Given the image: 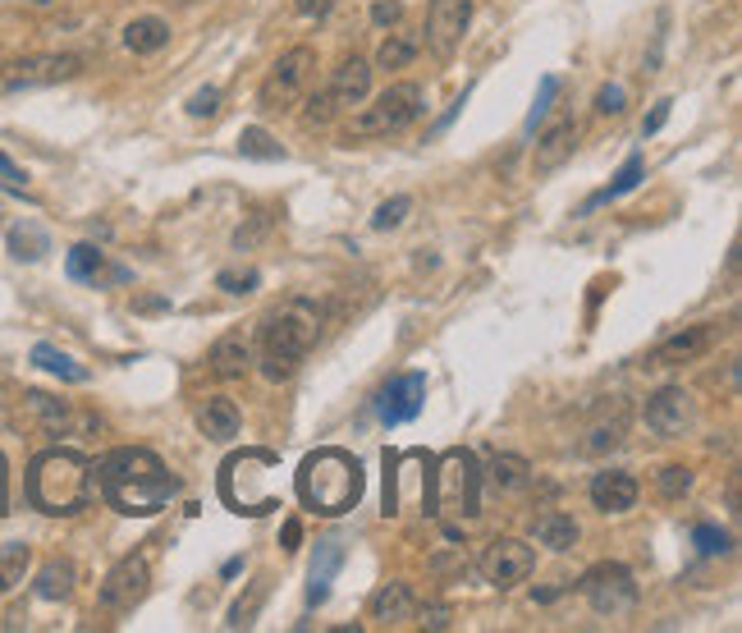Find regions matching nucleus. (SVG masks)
<instances>
[{"label":"nucleus","instance_id":"obj_1","mask_svg":"<svg viewBox=\"0 0 742 633\" xmlns=\"http://www.w3.org/2000/svg\"><path fill=\"white\" fill-rule=\"evenodd\" d=\"M96 487H101V496L111 500V510H119V515H157V510H165L170 505V496L179 491V483L170 477V468L157 460L151 450H142V445H119V450H111L106 460H101V468H96Z\"/></svg>","mask_w":742,"mask_h":633},{"label":"nucleus","instance_id":"obj_2","mask_svg":"<svg viewBox=\"0 0 742 633\" xmlns=\"http://www.w3.org/2000/svg\"><path fill=\"white\" fill-rule=\"evenodd\" d=\"M321 303L312 298H285L279 308L266 317L262 331V372L266 382H289V376L307 363V353L321 340Z\"/></svg>","mask_w":742,"mask_h":633},{"label":"nucleus","instance_id":"obj_3","mask_svg":"<svg viewBox=\"0 0 742 633\" xmlns=\"http://www.w3.org/2000/svg\"><path fill=\"white\" fill-rule=\"evenodd\" d=\"M28 500L42 515H79L92 500V464L79 450H46L28 468Z\"/></svg>","mask_w":742,"mask_h":633},{"label":"nucleus","instance_id":"obj_4","mask_svg":"<svg viewBox=\"0 0 742 633\" xmlns=\"http://www.w3.org/2000/svg\"><path fill=\"white\" fill-rule=\"evenodd\" d=\"M298 496L317 515H344L363 500V464L344 450H317L298 468Z\"/></svg>","mask_w":742,"mask_h":633},{"label":"nucleus","instance_id":"obj_5","mask_svg":"<svg viewBox=\"0 0 742 633\" xmlns=\"http://www.w3.org/2000/svg\"><path fill=\"white\" fill-rule=\"evenodd\" d=\"M220 500L235 515H271L279 510V454L243 450L220 468Z\"/></svg>","mask_w":742,"mask_h":633},{"label":"nucleus","instance_id":"obj_6","mask_svg":"<svg viewBox=\"0 0 742 633\" xmlns=\"http://www.w3.org/2000/svg\"><path fill=\"white\" fill-rule=\"evenodd\" d=\"M481 505V468L472 450H445L431 460V515L441 519H472Z\"/></svg>","mask_w":742,"mask_h":633},{"label":"nucleus","instance_id":"obj_7","mask_svg":"<svg viewBox=\"0 0 742 633\" xmlns=\"http://www.w3.org/2000/svg\"><path fill=\"white\" fill-rule=\"evenodd\" d=\"M422 111H426V97H422L418 83H390L363 115H353L344 124V143H367V138L403 134L408 124H418Z\"/></svg>","mask_w":742,"mask_h":633},{"label":"nucleus","instance_id":"obj_8","mask_svg":"<svg viewBox=\"0 0 742 633\" xmlns=\"http://www.w3.org/2000/svg\"><path fill=\"white\" fill-rule=\"evenodd\" d=\"M426 510L431 515V454L386 450V515Z\"/></svg>","mask_w":742,"mask_h":633},{"label":"nucleus","instance_id":"obj_9","mask_svg":"<svg viewBox=\"0 0 742 633\" xmlns=\"http://www.w3.org/2000/svg\"><path fill=\"white\" fill-rule=\"evenodd\" d=\"M312 79H317V50H312V46H294V50H285V56L271 65L266 83H262V92H258L262 111H271V115L294 111L298 101L307 97V88H312Z\"/></svg>","mask_w":742,"mask_h":633},{"label":"nucleus","instance_id":"obj_10","mask_svg":"<svg viewBox=\"0 0 742 633\" xmlns=\"http://www.w3.org/2000/svg\"><path fill=\"white\" fill-rule=\"evenodd\" d=\"M83 74V56L69 50H46V56H19L0 65V97L5 92H28V88H56Z\"/></svg>","mask_w":742,"mask_h":633},{"label":"nucleus","instance_id":"obj_11","mask_svg":"<svg viewBox=\"0 0 742 633\" xmlns=\"http://www.w3.org/2000/svg\"><path fill=\"white\" fill-rule=\"evenodd\" d=\"M372 92V65L363 56H349L340 60V69L330 74V88L321 97H312V106H307V120L312 124H326L330 115H340L349 106H363Z\"/></svg>","mask_w":742,"mask_h":633},{"label":"nucleus","instance_id":"obj_12","mask_svg":"<svg viewBox=\"0 0 742 633\" xmlns=\"http://www.w3.org/2000/svg\"><path fill=\"white\" fill-rule=\"evenodd\" d=\"M582 597L592 601V611L596 615H628L632 606H637V584H632V574L619 565V561H601L582 574Z\"/></svg>","mask_w":742,"mask_h":633},{"label":"nucleus","instance_id":"obj_13","mask_svg":"<svg viewBox=\"0 0 742 633\" xmlns=\"http://www.w3.org/2000/svg\"><path fill=\"white\" fill-rule=\"evenodd\" d=\"M151 588V561L142 551L134 555H124V561L106 574V584H101L96 601H101V611H111V615H124V611H134V606L147 597Z\"/></svg>","mask_w":742,"mask_h":633},{"label":"nucleus","instance_id":"obj_14","mask_svg":"<svg viewBox=\"0 0 742 633\" xmlns=\"http://www.w3.org/2000/svg\"><path fill=\"white\" fill-rule=\"evenodd\" d=\"M23 404H28V414L33 422L42 427L46 437H92L101 418L88 414V409H73L69 399H56V395H42V391H28L23 395Z\"/></svg>","mask_w":742,"mask_h":633},{"label":"nucleus","instance_id":"obj_15","mask_svg":"<svg viewBox=\"0 0 742 633\" xmlns=\"http://www.w3.org/2000/svg\"><path fill=\"white\" fill-rule=\"evenodd\" d=\"M532 569H536V555L518 538H495L491 546L481 551V574H486V584L491 588H518Z\"/></svg>","mask_w":742,"mask_h":633},{"label":"nucleus","instance_id":"obj_16","mask_svg":"<svg viewBox=\"0 0 742 633\" xmlns=\"http://www.w3.org/2000/svg\"><path fill=\"white\" fill-rule=\"evenodd\" d=\"M693 422H697V404L693 395H687L683 386H664L647 399V427L655 437H683V432H693Z\"/></svg>","mask_w":742,"mask_h":633},{"label":"nucleus","instance_id":"obj_17","mask_svg":"<svg viewBox=\"0 0 742 633\" xmlns=\"http://www.w3.org/2000/svg\"><path fill=\"white\" fill-rule=\"evenodd\" d=\"M422 399H426V376L422 372H403V376H390L386 386L376 395V414L386 427H399V422H413L422 414Z\"/></svg>","mask_w":742,"mask_h":633},{"label":"nucleus","instance_id":"obj_18","mask_svg":"<svg viewBox=\"0 0 742 633\" xmlns=\"http://www.w3.org/2000/svg\"><path fill=\"white\" fill-rule=\"evenodd\" d=\"M472 19V0H431V19H426V46L436 50L441 60H449L458 42L468 33Z\"/></svg>","mask_w":742,"mask_h":633},{"label":"nucleus","instance_id":"obj_19","mask_svg":"<svg viewBox=\"0 0 742 633\" xmlns=\"http://www.w3.org/2000/svg\"><path fill=\"white\" fill-rule=\"evenodd\" d=\"M573 147H578V124L573 120H555L550 129L536 138V151H532V170L536 174H555L559 166H564L573 157Z\"/></svg>","mask_w":742,"mask_h":633},{"label":"nucleus","instance_id":"obj_20","mask_svg":"<svg viewBox=\"0 0 742 633\" xmlns=\"http://www.w3.org/2000/svg\"><path fill=\"white\" fill-rule=\"evenodd\" d=\"M715 344V331L710 326H687V331L670 336V340H660L651 349V368H678V363H693L701 359V353Z\"/></svg>","mask_w":742,"mask_h":633},{"label":"nucleus","instance_id":"obj_21","mask_svg":"<svg viewBox=\"0 0 742 633\" xmlns=\"http://www.w3.org/2000/svg\"><path fill=\"white\" fill-rule=\"evenodd\" d=\"M592 505L601 515H624L637 505V477L624 473V468H609V473H596L592 477Z\"/></svg>","mask_w":742,"mask_h":633},{"label":"nucleus","instance_id":"obj_22","mask_svg":"<svg viewBox=\"0 0 742 633\" xmlns=\"http://www.w3.org/2000/svg\"><path fill=\"white\" fill-rule=\"evenodd\" d=\"M207 363H212L216 376H225V382H239V376L252 368V344H248V336H243V331L220 336V340L212 344V353H207Z\"/></svg>","mask_w":742,"mask_h":633},{"label":"nucleus","instance_id":"obj_23","mask_svg":"<svg viewBox=\"0 0 742 633\" xmlns=\"http://www.w3.org/2000/svg\"><path fill=\"white\" fill-rule=\"evenodd\" d=\"M367 615H372L376 624L395 629V624H403V620H413V615H418V597H413V588H408V584H386V588L372 597Z\"/></svg>","mask_w":742,"mask_h":633},{"label":"nucleus","instance_id":"obj_24","mask_svg":"<svg viewBox=\"0 0 742 633\" xmlns=\"http://www.w3.org/2000/svg\"><path fill=\"white\" fill-rule=\"evenodd\" d=\"M340 565H344V542H321L317 555H312V574H307L312 578V584H307V601L312 606H321L330 597V584H335Z\"/></svg>","mask_w":742,"mask_h":633},{"label":"nucleus","instance_id":"obj_25","mask_svg":"<svg viewBox=\"0 0 742 633\" xmlns=\"http://www.w3.org/2000/svg\"><path fill=\"white\" fill-rule=\"evenodd\" d=\"M197 427H202V437H212V441H235V437H239V409H235V399L212 395V399L197 409Z\"/></svg>","mask_w":742,"mask_h":633},{"label":"nucleus","instance_id":"obj_26","mask_svg":"<svg viewBox=\"0 0 742 633\" xmlns=\"http://www.w3.org/2000/svg\"><path fill=\"white\" fill-rule=\"evenodd\" d=\"M165 42H170V23L157 19V14H142V19H134L129 29H124V46H129L134 56H157Z\"/></svg>","mask_w":742,"mask_h":633},{"label":"nucleus","instance_id":"obj_27","mask_svg":"<svg viewBox=\"0 0 742 633\" xmlns=\"http://www.w3.org/2000/svg\"><path fill=\"white\" fill-rule=\"evenodd\" d=\"M491 487L504 491V496L527 491V487H532V468H527V460H518V454H495V460H491Z\"/></svg>","mask_w":742,"mask_h":633},{"label":"nucleus","instance_id":"obj_28","mask_svg":"<svg viewBox=\"0 0 742 633\" xmlns=\"http://www.w3.org/2000/svg\"><path fill=\"white\" fill-rule=\"evenodd\" d=\"M532 533H536V542L550 546V551H573V542H578V523H573L569 515L550 510V515H541V519L532 523Z\"/></svg>","mask_w":742,"mask_h":633},{"label":"nucleus","instance_id":"obj_29","mask_svg":"<svg viewBox=\"0 0 742 633\" xmlns=\"http://www.w3.org/2000/svg\"><path fill=\"white\" fill-rule=\"evenodd\" d=\"M33 565V551L23 542H0V597L23 584V574Z\"/></svg>","mask_w":742,"mask_h":633},{"label":"nucleus","instance_id":"obj_30","mask_svg":"<svg viewBox=\"0 0 742 633\" xmlns=\"http://www.w3.org/2000/svg\"><path fill=\"white\" fill-rule=\"evenodd\" d=\"M33 363H37L42 372H50V376H60V382H88V368L73 363L69 353H60L56 344H37V349H33Z\"/></svg>","mask_w":742,"mask_h":633},{"label":"nucleus","instance_id":"obj_31","mask_svg":"<svg viewBox=\"0 0 742 633\" xmlns=\"http://www.w3.org/2000/svg\"><path fill=\"white\" fill-rule=\"evenodd\" d=\"M73 592V565L69 561H46L37 574V597L42 601H65Z\"/></svg>","mask_w":742,"mask_h":633},{"label":"nucleus","instance_id":"obj_32","mask_svg":"<svg viewBox=\"0 0 742 633\" xmlns=\"http://www.w3.org/2000/svg\"><path fill=\"white\" fill-rule=\"evenodd\" d=\"M65 271H69V281H101V275H106V252L92 248V244L69 248Z\"/></svg>","mask_w":742,"mask_h":633},{"label":"nucleus","instance_id":"obj_33","mask_svg":"<svg viewBox=\"0 0 742 633\" xmlns=\"http://www.w3.org/2000/svg\"><path fill=\"white\" fill-rule=\"evenodd\" d=\"M624 432H628V409H624V404H614V418L592 422V432H586V450H592V454L614 450V445L624 441Z\"/></svg>","mask_w":742,"mask_h":633},{"label":"nucleus","instance_id":"obj_34","mask_svg":"<svg viewBox=\"0 0 742 633\" xmlns=\"http://www.w3.org/2000/svg\"><path fill=\"white\" fill-rule=\"evenodd\" d=\"M642 174H647V166H642V157H628L624 161V170L619 174H614V180L592 197V202H586V207H601V202H614V197H624V193H632L637 184H642Z\"/></svg>","mask_w":742,"mask_h":633},{"label":"nucleus","instance_id":"obj_35","mask_svg":"<svg viewBox=\"0 0 742 633\" xmlns=\"http://www.w3.org/2000/svg\"><path fill=\"white\" fill-rule=\"evenodd\" d=\"M413 56H418V37L413 33H390L376 50V65L380 69H403V65H413Z\"/></svg>","mask_w":742,"mask_h":633},{"label":"nucleus","instance_id":"obj_36","mask_svg":"<svg viewBox=\"0 0 742 633\" xmlns=\"http://www.w3.org/2000/svg\"><path fill=\"white\" fill-rule=\"evenodd\" d=\"M10 252H14L19 262H37L42 252H46V230H37L33 221L14 225V230H10Z\"/></svg>","mask_w":742,"mask_h":633},{"label":"nucleus","instance_id":"obj_37","mask_svg":"<svg viewBox=\"0 0 742 633\" xmlns=\"http://www.w3.org/2000/svg\"><path fill=\"white\" fill-rule=\"evenodd\" d=\"M262 601H266V578H258V584H248V597H239V601H235V611H229V629H248L252 620H258Z\"/></svg>","mask_w":742,"mask_h":633},{"label":"nucleus","instance_id":"obj_38","mask_svg":"<svg viewBox=\"0 0 742 633\" xmlns=\"http://www.w3.org/2000/svg\"><path fill=\"white\" fill-rule=\"evenodd\" d=\"M239 147H243V157H258V161H279V157H285V147H279L266 129H243Z\"/></svg>","mask_w":742,"mask_h":633},{"label":"nucleus","instance_id":"obj_39","mask_svg":"<svg viewBox=\"0 0 742 633\" xmlns=\"http://www.w3.org/2000/svg\"><path fill=\"white\" fill-rule=\"evenodd\" d=\"M655 487H660V496L678 500V496H687V491H693V468H683V464H670V468H660Z\"/></svg>","mask_w":742,"mask_h":633},{"label":"nucleus","instance_id":"obj_40","mask_svg":"<svg viewBox=\"0 0 742 633\" xmlns=\"http://www.w3.org/2000/svg\"><path fill=\"white\" fill-rule=\"evenodd\" d=\"M408 212H413V197H390V202H380V207H376L372 225H376V230H395V225L408 221Z\"/></svg>","mask_w":742,"mask_h":633},{"label":"nucleus","instance_id":"obj_41","mask_svg":"<svg viewBox=\"0 0 742 633\" xmlns=\"http://www.w3.org/2000/svg\"><path fill=\"white\" fill-rule=\"evenodd\" d=\"M693 542H697L701 555H724L729 551V533H724V528H715V523H701L697 533H693Z\"/></svg>","mask_w":742,"mask_h":633},{"label":"nucleus","instance_id":"obj_42","mask_svg":"<svg viewBox=\"0 0 742 633\" xmlns=\"http://www.w3.org/2000/svg\"><path fill=\"white\" fill-rule=\"evenodd\" d=\"M216 111H220V88H197V92L189 97V115L212 120Z\"/></svg>","mask_w":742,"mask_h":633},{"label":"nucleus","instance_id":"obj_43","mask_svg":"<svg viewBox=\"0 0 742 633\" xmlns=\"http://www.w3.org/2000/svg\"><path fill=\"white\" fill-rule=\"evenodd\" d=\"M555 92H559V79H555V74H546V79H541V92H536V101H532L527 129H536V120H546V111H550V101H555Z\"/></svg>","mask_w":742,"mask_h":633},{"label":"nucleus","instance_id":"obj_44","mask_svg":"<svg viewBox=\"0 0 742 633\" xmlns=\"http://www.w3.org/2000/svg\"><path fill=\"white\" fill-rule=\"evenodd\" d=\"M418 615H422V620H418L422 629H449V620H454L445 601H431V606H422V611H418Z\"/></svg>","mask_w":742,"mask_h":633},{"label":"nucleus","instance_id":"obj_45","mask_svg":"<svg viewBox=\"0 0 742 633\" xmlns=\"http://www.w3.org/2000/svg\"><path fill=\"white\" fill-rule=\"evenodd\" d=\"M596 111H601V115H619V111H624V88H619V83H605L601 97H596Z\"/></svg>","mask_w":742,"mask_h":633},{"label":"nucleus","instance_id":"obj_46","mask_svg":"<svg viewBox=\"0 0 742 633\" xmlns=\"http://www.w3.org/2000/svg\"><path fill=\"white\" fill-rule=\"evenodd\" d=\"M399 14H403L399 0H376V5H372V23H380V29H390V23H399Z\"/></svg>","mask_w":742,"mask_h":633},{"label":"nucleus","instance_id":"obj_47","mask_svg":"<svg viewBox=\"0 0 742 633\" xmlns=\"http://www.w3.org/2000/svg\"><path fill=\"white\" fill-rule=\"evenodd\" d=\"M335 5H340V0H294V10H298L302 19H326Z\"/></svg>","mask_w":742,"mask_h":633},{"label":"nucleus","instance_id":"obj_48","mask_svg":"<svg viewBox=\"0 0 742 633\" xmlns=\"http://www.w3.org/2000/svg\"><path fill=\"white\" fill-rule=\"evenodd\" d=\"M23 180H28V174H23V170L5 157V151H0V184H5V189H23Z\"/></svg>","mask_w":742,"mask_h":633},{"label":"nucleus","instance_id":"obj_49","mask_svg":"<svg viewBox=\"0 0 742 633\" xmlns=\"http://www.w3.org/2000/svg\"><path fill=\"white\" fill-rule=\"evenodd\" d=\"M220 285H225L229 294H248L252 285H258V271H248V275H229V271H225V275H220Z\"/></svg>","mask_w":742,"mask_h":633},{"label":"nucleus","instance_id":"obj_50","mask_svg":"<svg viewBox=\"0 0 742 633\" xmlns=\"http://www.w3.org/2000/svg\"><path fill=\"white\" fill-rule=\"evenodd\" d=\"M670 106H674V101H655V111L647 115V124H642V134H655V129H664V120H670Z\"/></svg>","mask_w":742,"mask_h":633},{"label":"nucleus","instance_id":"obj_51","mask_svg":"<svg viewBox=\"0 0 742 633\" xmlns=\"http://www.w3.org/2000/svg\"><path fill=\"white\" fill-rule=\"evenodd\" d=\"M298 538H302V528H298V519H289V523H285V551H294Z\"/></svg>","mask_w":742,"mask_h":633},{"label":"nucleus","instance_id":"obj_52","mask_svg":"<svg viewBox=\"0 0 742 633\" xmlns=\"http://www.w3.org/2000/svg\"><path fill=\"white\" fill-rule=\"evenodd\" d=\"M0 515H5V460H0Z\"/></svg>","mask_w":742,"mask_h":633},{"label":"nucleus","instance_id":"obj_53","mask_svg":"<svg viewBox=\"0 0 742 633\" xmlns=\"http://www.w3.org/2000/svg\"><path fill=\"white\" fill-rule=\"evenodd\" d=\"M174 5H197V0H174Z\"/></svg>","mask_w":742,"mask_h":633}]
</instances>
